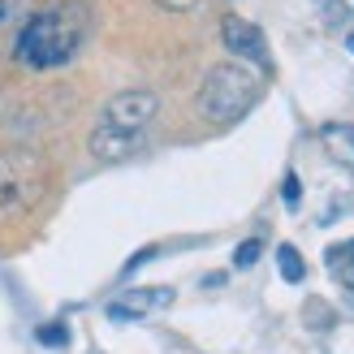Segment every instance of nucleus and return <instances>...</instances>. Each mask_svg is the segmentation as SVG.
Instances as JSON below:
<instances>
[{
  "label": "nucleus",
  "instance_id": "1a4fd4ad",
  "mask_svg": "<svg viewBox=\"0 0 354 354\" xmlns=\"http://www.w3.org/2000/svg\"><path fill=\"white\" fill-rule=\"evenodd\" d=\"M328 268H333V277H342L346 286L354 290V238L350 242H342V246H328Z\"/></svg>",
  "mask_w": 354,
  "mask_h": 354
},
{
  "label": "nucleus",
  "instance_id": "f257e3e1",
  "mask_svg": "<svg viewBox=\"0 0 354 354\" xmlns=\"http://www.w3.org/2000/svg\"><path fill=\"white\" fill-rule=\"evenodd\" d=\"M86 39V17L69 5L44 9L17 35V61L26 69H61L78 57V48Z\"/></svg>",
  "mask_w": 354,
  "mask_h": 354
},
{
  "label": "nucleus",
  "instance_id": "20e7f679",
  "mask_svg": "<svg viewBox=\"0 0 354 354\" xmlns=\"http://www.w3.org/2000/svg\"><path fill=\"white\" fill-rule=\"evenodd\" d=\"M160 113V95L147 91V86H130V91H117L104 104V121L109 130H126V134H147V126Z\"/></svg>",
  "mask_w": 354,
  "mask_h": 354
},
{
  "label": "nucleus",
  "instance_id": "2eb2a0df",
  "mask_svg": "<svg viewBox=\"0 0 354 354\" xmlns=\"http://www.w3.org/2000/svg\"><path fill=\"white\" fill-rule=\"evenodd\" d=\"M346 48H350V57H354V30H350V35H346Z\"/></svg>",
  "mask_w": 354,
  "mask_h": 354
},
{
  "label": "nucleus",
  "instance_id": "9d476101",
  "mask_svg": "<svg viewBox=\"0 0 354 354\" xmlns=\"http://www.w3.org/2000/svg\"><path fill=\"white\" fill-rule=\"evenodd\" d=\"M277 268H281V277H286L290 286H298V281L307 277V263H303V255H298L290 242H281V246H277Z\"/></svg>",
  "mask_w": 354,
  "mask_h": 354
},
{
  "label": "nucleus",
  "instance_id": "9b49d317",
  "mask_svg": "<svg viewBox=\"0 0 354 354\" xmlns=\"http://www.w3.org/2000/svg\"><path fill=\"white\" fill-rule=\"evenodd\" d=\"M35 337H39V346H48V350H65L69 346V328L57 320V324H39V333H35Z\"/></svg>",
  "mask_w": 354,
  "mask_h": 354
},
{
  "label": "nucleus",
  "instance_id": "7ed1b4c3",
  "mask_svg": "<svg viewBox=\"0 0 354 354\" xmlns=\"http://www.w3.org/2000/svg\"><path fill=\"white\" fill-rule=\"evenodd\" d=\"M44 186H48V173L35 151H26V147L0 151V225L26 216L44 199Z\"/></svg>",
  "mask_w": 354,
  "mask_h": 354
},
{
  "label": "nucleus",
  "instance_id": "f03ea898",
  "mask_svg": "<svg viewBox=\"0 0 354 354\" xmlns=\"http://www.w3.org/2000/svg\"><path fill=\"white\" fill-rule=\"evenodd\" d=\"M259 100V74H251L242 61H225V65H212L203 74L199 86V113L212 121V126H229L255 109Z\"/></svg>",
  "mask_w": 354,
  "mask_h": 354
},
{
  "label": "nucleus",
  "instance_id": "0eeeda50",
  "mask_svg": "<svg viewBox=\"0 0 354 354\" xmlns=\"http://www.w3.org/2000/svg\"><path fill=\"white\" fill-rule=\"evenodd\" d=\"M147 134H126V130H109V126H95L91 134V151L100 156V160H126V156L143 151Z\"/></svg>",
  "mask_w": 354,
  "mask_h": 354
},
{
  "label": "nucleus",
  "instance_id": "39448f33",
  "mask_svg": "<svg viewBox=\"0 0 354 354\" xmlns=\"http://www.w3.org/2000/svg\"><path fill=\"white\" fill-rule=\"evenodd\" d=\"M221 39H225V48L234 52L238 61L268 65V39H263V30L255 22H246V17H225V22H221Z\"/></svg>",
  "mask_w": 354,
  "mask_h": 354
},
{
  "label": "nucleus",
  "instance_id": "f8f14e48",
  "mask_svg": "<svg viewBox=\"0 0 354 354\" xmlns=\"http://www.w3.org/2000/svg\"><path fill=\"white\" fill-rule=\"evenodd\" d=\"M259 251H263V242H259V238H246V242H238L234 263H238V268H251V263L259 259Z\"/></svg>",
  "mask_w": 354,
  "mask_h": 354
},
{
  "label": "nucleus",
  "instance_id": "4468645a",
  "mask_svg": "<svg viewBox=\"0 0 354 354\" xmlns=\"http://www.w3.org/2000/svg\"><path fill=\"white\" fill-rule=\"evenodd\" d=\"M156 5H165V9H173V13H186V9L199 5V0H156Z\"/></svg>",
  "mask_w": 354,
  "mask_h": 354
},
{
  "label": "nucleus",
  "instance_id": "423d86ee",
  "mask_svg": "<svg viewBox=\"0 0 354 354\" xmlns=\"http://www.w3.org/2000/svg\"><path fill=\"white\" fill-rule=\"evenodd\" d=\"M173 303V290L169 286H151V290H130L121 294L117 303H109V320H143V315H151L156 307H169Z\"/></svg>",
  "mask_w": 354,
  "mask_h": 354
},
{
  "label": "nucleus",
  "instance_id": "ddd939ff",
  "mask_svg": "<svg viewBox=\"0 0 354 354\" xmlns=\"http://www.w3.org/2000/svg\"><path fill=\"white\" fill-rule=\"evenodd\" d=\"M281 199H286V207H290V212H294L298 203H303V182H298L294 173L286 177V186H281Z\"/></svg>",
  "mask_w": 354,
  "mask_h": 354
},
{
  "label": "nucleus",
  "instance_id": "6e6552de",
  "mask_svg": "<svg viewBox=\"0 0 354 354\" xmlns=\"http://www.w3.org/2000/svg\"><path fill=\"white\" fill-rule=\"evenodd\" d=\"M324 143L337 160H346L354 169V126H324Z\"/></svg>",
  "mask_w": 354,
  "mask_h": 354
}]
</instances>
